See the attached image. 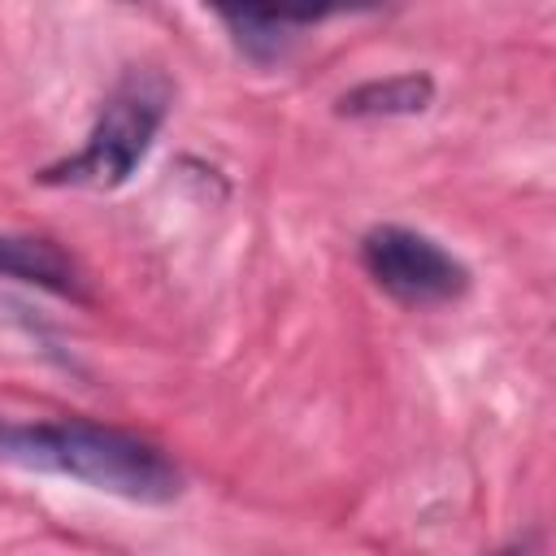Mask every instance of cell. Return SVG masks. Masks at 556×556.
<instances>
[{
	"label": "cell",
	"instance_id": "1",
	"mask_svg": "<svg viewBox=\"0 0 556 556\" xmlns=\"http://www.w3.org/2000/svg\"><path fill=\"white\" fill-rule=\"evenodd\" d=\"M0 460L56 473L130 504H169L182 495V473L156 443L83 417L0 421Z\"/></svg>",
	"mask_w": 556,
	"mask_h": 556
},
{
	"label": "cell",
	"instance_id": "2",
	"mask_svg": "<svg viewBox=\"0 0 556 556\" xmlns=\"http://www.w3.org/2000/svg\"><path fill=\"white\" fill-rule=\"evenodd\" d=\"M165 109H169V87L156 78V74H126L113 96L104 100L87 143L48 165L39 174V182L48 187H91V191H113L122 187L148 156L161 122H165Z\"/></svg>",
	"mask_w": 556,
	"mask_h": 556
},
{
	"label": "cell",
	"instance_id": "3",
	"mask_svg": "<svg viewBox=\"0 0 556 556\" xmlns=\"http://www.w3.org/2000/svg\"><path fill=\"white\" fill-rule=\"evenodd\" d=\"M361 265L365 274L400 304L426 308L447 304L469 291V269L430 235L408 226H374L361 239Z\"/></svg>",
	"mask_w": 556,
	"mask_h": 556
},
{
	"label": "cell",
	"instance_id": "4",
	"mask_svg": "<svg viewBox=\"0 0 556 556\" xmlns=\"http://www.w3.org/2000/svg\"><path fill=\"white\" fill-rule=\"evenodd\" d=\"M0 278H17L52 295H83L78 265L52 239L35 235H0Z\"/></svg>",
	"mask_w": 556,
	"mask_h": 556
},
{
	"label": "cell",
	"instance_id": "5",
	"mask_svg": "<svg viewBox=\"0 0 556 556\" xmlns=\"http://www.w3.org/2000/svg\"><path fill=\"white\" fill-rule=\"evenodd\" d=\"M430 100H434L430 74H391V78H374L343 91L334 109L343 117H413V113H426Z\"/></svg>",
	"mask_w": 556,
	"mask_h": 556
},
{
	"label": "cell",
	"instance_id": "6",
	"mask_svg": "<svg viewBox=\"0 0 556 556\" xmlns=\"http://www.w3.org/2000/svg\"><path fill=\"white\" fill-rule=\"evenodd\" d=\"M217 17H222V26L230 30L235 48H239L252 65H274V61H282V56L295 48L300 30H308V26L317 22V13L287 17V13H230V9H222Z\"/></svg>",
	"mask_w": 556,
	"mask_h": 556
},
{
	"label": "cell",
	"instance_id": "7",
	"mask_svg": "<svg viewBox=\"0 0 556 556\" xmlns=\"http://www.w3.org/2000/svg\"><path fill=\"white\" fill-rule=\"evenodd\" d=\"M495 556H534V552H530V543H513V547H504V552H495Z\"/></svg>",
	"mask_w": 556,
	"mask_h": 556
}]
</instances>
